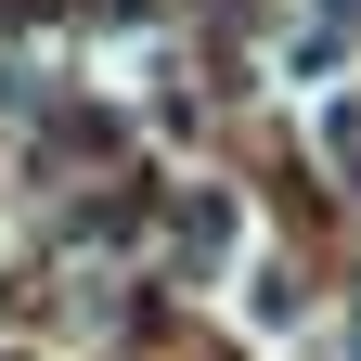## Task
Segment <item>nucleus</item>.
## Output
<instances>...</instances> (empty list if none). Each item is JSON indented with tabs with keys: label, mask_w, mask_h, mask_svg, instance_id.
<instances>
[{
	"label": "nucleus",
	"mask_w": 361,
	"mask_h": 361,
	"mask_svg": "<svg viewBox=\"0 0 361 361\" xmlns=\"http://www.w3.org/2000/svg\"><path fill=\"white\" fill-rule=\"evenodd\" d=\"M233 233H245V207H233V194H180V258H194V271L233 258Z\"/></svg>",
	"instance_id": "obj_1"
},
{
	"label": "nucleus",
	"mask_w": 361,
	"mask_h": 361,
	"mask_svg": "<svg viewBox=\"0 0 361 361\" xmlns=\"http://www.w3.org/2000/svg\"><path fill=\"white\" fill-rule=\"evenodd\" d=\"M323 155L361 180V90H323Z\"/></svg>",
	"instance_id": "obj_2"
},
{
	"label": "nucleus",
	"mask_w": 361,
	"mask_h": 361,
	"mask_svg": "<svg viewBox=\"0 0 361 361\" xmlns=\"http://www.w3.org/2000/svg\"><path fill=\"white\" fill-rule=\"evenodd\" d=\"M323 13H361V0H323Z\"/></svg>",
	"instance_id": "obj_3"
},
{
	"label": "nucleus",
	"mask_w": 361,
	"mask_h": 361,
	"mask_svg": "<svg viewBox=\"0 0 361 361\" xmlns=\"http://www.w3.org/2000/svg\"><path fill=\"white\" fill-rule=\"evenodd\" d=\"M348 361H361V348H348Z\"/></svg>",
	"instance_id": "obj_4"
}]
</instances>
